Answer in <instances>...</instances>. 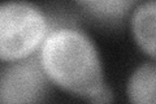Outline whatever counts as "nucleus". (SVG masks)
Listing matches in <instances>:
<instances>
[{
  "instance_id": "obj_1",
  "label": "nucleus",
  "mask_w": 156,
  "mask_h": 104,
  "mask_svg": "<svg viewBox=\"0 0 156 104\" xmlns=\"http://www.w3.org/2000/svg\"><path fill=\"white\" fill-rule=\"evenodd\" d=\"M38 56L51 83L70 94L87 100L105 86L94 41L74 26L51 30L39 48Z\"/></svg>"
},
{
  "instance_id": "obj_2",
  "label": "nucleus",
  "mask_w": 156,
  "mask_h": 104,
  "mask_svg": "<svg viewBox=\"0 0 156 104\" xmlns=\"http://www.w3.org/2000/svg\"><path fill=\"white\" fill-rule=\"evenodd\" d=\"M51 30L50 18L35 4L0 3V60L11 63L33 56Z\"/></svg>"
},
{
  "instance_id": "obj_3",
  "label": "nucleus",
  "mask_w": 156,
  "mask_h": 104,
  "mask_svg": "<svg viewBox=\"0 0 156 104\" xmlns=\"http://www.w3.org/2000/svg\"><path fill=\"white\" fill-rule=\"evenodd\" d=\"M50 90L38 53L0 66V104H44Z\"/></svg>"
},
{
  "instance_id": "obj_4",
  "label": "nucleus",
  "mask_w": 156,
  "mask_h": 104,
  "mask_svg": "<svg viewBox=\"0 0 156 104\" xmlns=\"http://www.w3.org/2000/svg\"><path fill=\"white\" fill-rule=\"evenodd\" d=\"M156 3L154 0L139 4L131 16V31L135 42L147 55L155 59Z\"/></svg>"
},
{
  "instance_id": "obj_5",
  "label": "nucleus",
  "mask_w": 156,
  "mask_h": 104,
  "mask_svg": "<svg viewBox=\"0 0 156 104\" xmlns=\"http://www.w3.org/2000/svg\"><path fill=\"white\" fill-rule=\"evenodd\" d=\"M156 66L144 63L133 72L128 82L130 104H156Z\"/></svg>"
},
{
  "instance_id": "obj_6",
  "label": "nucleus",
  "mask_w": 156,
  "mask_h": 104,
  "mask_svg": "<svg viewBox=\"0 0 156 104\" xmlns=\"http://www.w3.org/2000/svg\"><path fill=\"white\" fill-rule=\"evenodd\" d=\"M78 4L87 9L92 16L100 20H121L128 14L130 7L134 5L131 0H89L78 2Z\"/></svg>"
},
{
  "instance_id": "obj_7",
  "label": "nucleus",
  "mask_w": 156,
  "mask_h": 104,
  "mask_svg": "<svg viewBox=\"0 0 156 104\" xmlns=\"http://www.w3.org/2000/svg\"><path fill=\"white\" fill-rule=\"evenodd\" d=\"M113 99H115L113 92L105 85L99 92L95 94L94 96H91L90 99H87V100H89L90 104H112Z\"/></svg>"
}]
</instances>
